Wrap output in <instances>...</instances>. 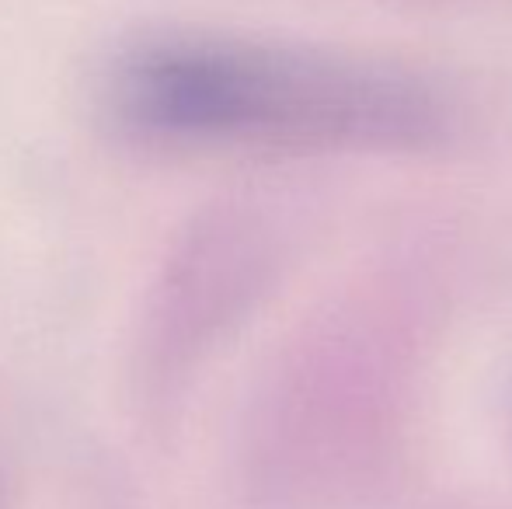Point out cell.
<instances>
[{
    "mask_svg": "<svg viewBox=\"0 0 512 509\" xmlns=\"http://www.w3.org/2000/svg\"><path fill=\"white\" fill-rule=\"evenodd\" d=\"M105 102L129 133L185 147H411L443 126L439 98L401 70L230 35L136 42Z\"/></svg>",
    "mask_w": 512,
    "mask_h": 509,
    "instance_id": "obj_1",
    "label": "cell"
}]
</instances>
